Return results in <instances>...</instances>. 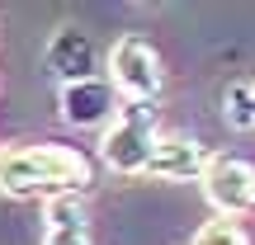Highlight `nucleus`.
I'll return each mask as SVG.
<instances>
[{
    "label": "nucleus",
    "instance_id": "obj_1",
    "mask_svg": "<svg viewBox=\"0 0 255 245\" xmlns=\"http://www.w3.org/2000/svg\"><path fill=\"white\" fill-rule=\"evenodd\" d=\"M95 184V170L81 151L62 142H24L0 151V193L9 198H62V193H81Z\"/></svg>",
    "mask_w": 255,
    "mask_h": 245
},
{
    "label": "nucleus",
    "instance_id": "obj_2",
    "mask_svg": "<svg viewBox=\"0 0 255 245\" xmlns=\"http://www.w3.org/2000/svg\"><path fill=\"white\" fill-rule=\"evenodd\" d=\"M156 113L146 104H123L119 118L104 127V142H100V156L109 170L119 174H146L151 170V156H156Z\"/></svg>",
    "mask_w": 255,
    "mask_h": 245
},
{
    "label": "nucleus",
    "instance_id": "obj_3",
    "mask_svg": "<svg viewBox=\"0 0 255 245\" xmlns=\"http://www.w3.org/2000/svg\"><path fill=\"white\" fill-rule=\"evenodd\" d=\"M109 81L119 90L123 104H146L151 109L161 99V85H165V71H161V57L146 38L137 33H123L119 43L109 47Z\"/></svg>",
    "mask_w": 255,
    "mask_h": 245
},
{
    "label": "nucleus",
    "instance_id": "obj_4",
    "mask_svg": "<svg viewBox=\"0 0 255 245\" xmlns=\"http://www.w3.org/2000/svg\"><path fill=\"white\" fill-rule=\"evenodd\" d=\"M203 193L222 217L255 212V165L241 156H213L208 174H203Z\"/></svg>",
    "mask_w": 255,
    "mask_h": 245
},
{
    "label": "nucleus",
    "instance_id": "obj_5",
    "mask_svg": "<svg viewBox=\"0 0 255 245\" xmlns=\"http://www.w3.org/2000/svg\"><path fill=\"white\" fill-rule=\"evenodd\" d=\"M62 118L71 127H104L119 118V90H114L109 76H95V81H81V85H66L62 90Z\"/></svg>",
    "mask_w": 255,
    "mask_h": 245
},
{
    "label": "nucleus",
    "instance_id": "obj_6",
    "mask_svg": "<svg viewBox=\"0 0 255 245\" xmlns=\"http://www.w3.org/2000/svg\"><path fill=\"white\" fill-rule=\"evenodd\" d=\"M208 165H213V156H208V146H203L199 137L161 132L156 156H151V170H146V174H156V179H175V184H184V179H199L203 184Z\"/></svg>",
    "mask_w": 255,
    "mask_h": 245
},
{
    "label": "nucleus",
    "instance_id": "obj_7",
    "mask_svg": "<svg viewBox=\"0 0 255 245\" xmlns=\"http://www.w3.org/2000/svg\"><path fill=\"white\" fill-rule=\"evenodd\" d=\"M43 66L66 85H81V81H95V43L90 33H81V28H57L52 38H47V52H43Z\"/></svg>",
    "mask_w": 255,
    "mask_h": 245
},
{
    "label": "nucleus",
    "instance_id": "obj_8",
    "mask_svg": "<svg viewBox=\"0 0 255 245\" xmlns=\"http://www.w3.org/2000/svg\"><path fill=\"white\" fill-rule=\"evenodd\" d=\"M43 245H90V217H85L81 193L43 203Z\"/></svg>",
    "mask_w": 255,
    "mask_h": 245
},
{
    "label": "nucleus",
    "instance_id": "obj_9",
    "mask_svg": "<svg viewBox=\"0 0 255 245\" xmlns=\"http://www.w3.org/2000/svg\"><path fill=\"white\" fill-rule=\"evenodd\" d=\"M222 118L237 132H251L255 127V81H232L222 90Z\"/></svg>",
    "mask_w": 255,
    "mask_h": 245
},
{
    "label": "nucleus",
    "instance_id": "obj_10",
    "mask_svg": "<svg viewBox=\"0 0 255 245\" xmlns=\"http://www.w3.org/2000/svg\"><path fill=\"white\" fill-rule=\"evenodd\" d=\"M189 245H251V236H246L232 217H213V222H203V227L194 231Z\"/></svg>",
    "mask_w": 255,
    "mask_h": 245
}]
</instances>
